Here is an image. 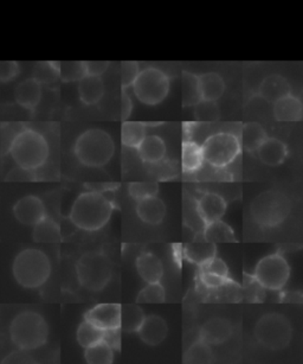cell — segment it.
Segmentation results:
<instances>
[{
	"mask_svg": "<svg viewBox=\"0 0 303 364\" xmlns=\"http://www.w3.org/2000/svg\"><path fill=\"white\" fill-rule=\"evenodd\" d=\"M114 204L102 193L88 191L76 198L70 211V220L77 228L97 232L111 220Z\"/></svg>",
	"mask_w": 303,
	"mask_h": 364,
	"instance_id": "1",
	"label": "cell"
},
{
	"mask_svg": "<svg viewBox=\"0 0 303 364\" xmlns=\"http://www.w3.org/2000/svg\"><path fill=\"white\" fill-rule=\"evenodd\" d=\"M49 154V144L43 134L24 127L12 140L8 154L19 168L36 171L47 163Z\"/></svg>",
	"mask_w": 303,
	"mask_h": 364,
	"instance_id": "2",
	"label": "cell"
},
{
	"mask_svg": "<svg viewBox=\"0 0 303 364\" xmlns=\"http://www.w3.org/2000/svg\"><path fill=\"white\" fill-rule=\"evenodd\" d=\"M9 332L13 346L23 351H31L45 346L49 325L38 312L23 311L12 319Z\"/></svg>",
	"mask_w": 303,
	"mask_h": 364,
	"instance_id": "3",
	"label": "cell"
},
{
	"mask_svg": "<svg viewBox=\"0 0 303 364\" xmlns=\"http://www.w3.org/2000/svg\"><path fill=\"white\" fill-rule=\"evenodd\" d=\"M12 274L24 289H40L50 278V260L42 250L26 248L15 257Z\"/></svg>",
	"mask_w": 303,
	"mask_h": 364,
	"instance_id": "4",
	"label": "cell"
},
{
	"mask_svg": "<svg viewBox=\"0 0 303 364\" xmlns=\"http://www.w3.org/2000/svg\"><path fill=\"white\" fill-rule=\"evenodd\" d=\"M74 154L81 164L101 168L114 156L115 144L104 129H88L76 140Z\"/></svg>",
	"mask_w": 303,
	"mask_h": 364,
	"instance_id": "5",
	"label": "cell"
},
{
	"mask_svg": "<svg viewBox=\"0 0 303 364\" xmlns=\"http://www.w3.org/2000/svg\"><path fill=\"white\" fill-rule=\"evenodd\" d=\"M292 204L285 193L268 190L260 193L250 205L253 221L263 228H274L288 218Z\"/></svg>",
	"mask_w": 303,
	"mask_h": 364,
	"instance_id": "6",
	"label": "cell"
},
{
	"mask_svg": "<svg viewBox=\"0 0 303 364\" xmlns=\"http://www.w3.org/2000/svg\"><path fill=\"white\" fill-rule=\"evenodd\" d=\"M76 274L79 285L89 291L97 292L104 289L111 282L113 264L106 254L101 252H88L83 254L77 261Z\"/></svg>",
	"mask_w": 303,
	"mask_h": 364,
	"instance_id": "7",
	"label": "cell"
},
{
	"mask_svg": "<svg viewBox=\"0 0 303 364\" xmlns=\"http://www.w3.org/2000/svg\"><path fill=\"white\" fill-rule=\"evenodd\" d=\"M253 335L265 349L278 351L287 348L292 341V324L283 314L271 312L257 321Z\"/></svg>",
	"mask_w": 303,
	"mask_h": 364,
	"instance_id": "8",
	"label": "cell"
},
{
	"mask_svg": "<svg viewBox=\"0 0 303 364\" xmlns=\"http://www.w3.org/2000/svg\"><path fill=\"white\" fill-rule=\"evenodd\" d=\"M136 97L147 106H157L166 99L170 92V77L155 67L140 70L133 83Z\"/></svg>",
	"mask_w": 303,
	"mask_h": 364,
	"instance_id": "9",
	"label": "cell"
},
{
	"mask_svg": "<svg viewBox=\"0 0 303 364\" xmlns=\"http://www.w3.org/2000/svg\"><path fill=\"white\" fill-rule=\"evenodd\" d=\"M202 150L204 161L214 168H225L238 157L242 145L235 134L221 132L209 136L202 145Z\"/></svg>",
	"mask_w": 303,
	"mask_h": 364,
	"instance_id": "10",
	"label": "cell"
},
{
	"mask_svg": "<svg viewBox=\"0 0 303 364\" xmlns=\"http://www.w3.org/2000/svg\"><path fill=\"white\" fill-rule=\"evenodd\" d=\"M253 277L264 289L280 291L288 282L290 267L281 254H270L257 264Z\"/></svg>",
	"mask_w": 303,
	"mask_h": 364,
	"instance_id": "11",
	"label": "cell"
},
{
	"mask_svg": "<svg viewBox=\"0 0 303 364\" xmlns=\"http://www.w3.org/2000/svg\"><path fill=\"white\" fill-rule=\"evenodd\" d=\"M13 215L22 225L33 227L47 216V210L40 197L28 195L17 200L13 205Z\"/></svg>",
	"mask_w": 303,
	"mask_h": 364,
	"instance_id": "12",
	"label": "cell"
},
{
	"mask_svg": "<svg viewBox=\"0 0 303 364\" xmlns=\"http://www.w3.org/2000/svg\"><path fill=\"white\" fill-rule=\"evenodd\" d=\"M120 304H100L87 312L84 319L97 325L102 330L120 328Z\"/></svg>",
	"mask_w": 303,
	"mask_h": 364,
	"instance_id": "13",
	"label": "cell"
},
{
	"mask_svg": "<svg viewBox=\"0 0 303 364\" xmlns=\"http://www.w3.org/2000/svg\"><path fill=\"white\" fill-rule=\"evenodd\" d=\"M232 325L224 318H212L205 321L200 328L199 339L209 346H219L231 338Z\"/></svg>",
	"mask_w": 303,
	"mask_h": 364,
	"instance_id": "14",
	"label": "cell"
},
{
	"mask_svg": "<svg viewBox=\"0 0 303 364\" xmlns=\"http://www.w3.org/2000/svg\"><path fill=\"white\" fill-rule=\"evenodd\" d=\"M197 213L204 225L221 220L226 211L224 198L214 193H205L197 200Z\"/></svg>",
	"mask_w": 303,
	"mask_h": 364,
	"instance_id": "15",
	"label": "cell"
},
{
	"mask_svg": "<svg viewBox=\"0 0 303 364\" xmlns=\"http://www.w3.org/2000/svg\"><path fill=\"white\" fill-rule=\"evenodd\" d=\"M167 324L164 318L159 316H148L143 319V324L138 330L140 338L147 346H159L161 342H164L166 336H167Z\"/></svg>",
	"mask_w": 303,
	"mask_h": 364,
	"instance_id": "16",
	"label": "cell"
},
{
	"mask_svg": "<svg viewBox=\"0 0 303 364\" xmlns=\"http://www.w3.org/2000/svg\"><path fill=\"white\" fill-rule=\"evenodd\" d=\"M42 95V85L35 77L26 79V81L19 83L15 90L16 102L31 112L35 111L40 105Z\"/></svg>",
	"mask_w": 303,
	"mask_h": 364,
	"instance_id": "17",
	"label": "cell"
},
{
	"mask_svg": "<svg viewBox=\"0 0 303 364\" xmlns=\"http://www.w3.org/2000/svg\"><path fill=\"white\" fill-rule=\"evenodd\" d=\"M136 214L147 225H160L166 215V205L159 197L150 196L138 200Z\"/></svg>",
	"mask_w": 303,
	"mask_h": 364,
	"instance_id": "18",
	"label": "cell"
},
{
	"mask_svg": "<svg viewBox=\"0 0 303 364\" xmlns=\"http://www.w3.org/2000/svg\"><path fill=\"white\" fill-rule=\"evenodd\" d=\"M258 94L264 100L274 104L282 97L292 94V88L283 76L270 75L267 76L260 83Z\"/></svg>",
	"mask_w": 303,
	"mask_h": 364,
	"instance_id": "19",
	"label": "cell"
},
{
	"mask_svg": "<svg viewBox=\"0 0 303 364\" xmlns=\"http://www.w3.org/2000/svg\"><path fill=\"white\" fill-rule=\"evenodd\" d=\"M274 115L278 122H301L303 117L302 102L299 97L289 94L274 102Z\"/></svg>",
	"mask_w": 303,
	"mask_h": 364,
	"instance_id": "20",
	"label": "cell"
},
{
	"mask_svg": "<svg viewBox=\"0 0 303 364\" xmlns=\"http://www.w3.org/2000/svg\"><path fill=\"white\" fill-rule=\"evenodd\" d=\"M136 269L143 282H158L164 277V266L160 259L152 253H143L136 259Z\"/></svg>",
	"mask_w": 303,
	"mask_h": 364,
	"instance_id": "21",
	"label": "cell"
},
{
	"mask_svg": "<svg viewBox=\"0 0 303 364\" xmlns=\"http://www.w3.org/2000/svg\"><path fill=\"white\" fill-rule=\"evenodd\" d=\"M258 157L263 164L269 166H278L285 161L288 156V149L285 143L276 138H267L260 149L257 150Z\"/></svg>",
	"mask_w": 303,
	"mask_h": 364,
	"instance_id": "22",
	"label": "cell"
},
{
	"mask_svg": "<svg viewBox=\"0 0 303 364\" xmlns=\"http://www.w3.org/2000/svg\"><path fill=\"white\" fill-rule=\"evenodd\" d=\"M141 161L148 164H158L166 156V144L160 136H146L136 149Z\"/></svg>",
	"mask_w": 303,
	"mask_h": 364,
	"instance_id": "23",
	"label": "cell"
},
{
	"mask_svg": "<svg viewBox=\"0 0 303 364\" xmlns=\"http://www.w3.org/2000/svg\"><path fill=\"white\" fill-rule=\"evenodd\" d=\"M79 99L87 106L100 102L104 95V83L101 76L86 75L79 81Z\"/></svg>",
	"mask_w": 303,
	"mask_h": 364,
	"instance_id": "24",
	"label": "cell"
},
{
	"mask_svg": "<svg viewBox=\"0 0 303 364\" xmlns=\"http://www.w3.org/2000/svg\"><path fill=\"white\" fill-rule=\"evenodd\" d=\"M184 257L186 260L197 266H203L210 261L212 257H217V247L216 243L207 242V241H194L187 243L184 247Z\"/></svg>",
	"mask_w": 303,
	"mask_h": 364,
	"instance_id": "25",
	"label": "cell"
},
{
	"mask_svg": "<svg viewBox=\"0 0 303 364\" xmlns=\"http://www.w3.org/2000/svg\"><path fill=\"white\" fill-rule=\"evenodd\" d=\"M202 100L217 101L224 93V80L217 73H205L198 76Z\"/></svg>",
	"mask_w": 303,
	"mask_h": 364,
	"instance_id": "26",
	"label": "cell"
},
{
	"mask_svg": "<svg viewBox=\"0 0 303 364\" xmlns=\"http://www.w3.org/2000/svg\"><path fill=\"white\" fill-rule=\"evenodd\" d=\"M203 237L204 241H207V242H237L235 232L232 230L231 227L221 220L204 225Z\"/></svg>",
	"mask_w": 303,
	"mask_h": 364,
	"instance_id": "27",
	"label": "cell"
},
{
	"mask_svg": "<svg viewBox=\"0 0 303 364\" xmlns=\"http://www.w3.org/2000/svg\"><path fill=\"white\" fill-rule=\"evenodd\" d=\"M33 241L38 243L60 242L62 239L61 228L57 222L45 216L33 225Z\"/></svg>",
	"mask_w": 303,
	"mask_h": 364,
	"instance_id": "28",
	"label": "cell"
},
{
	"mask_svg": "<svg viewBox=\"0 0 303 364\" xmlns=\"http://www.w3.org/2000/svg\"><path fill=\"white\" fill-rule=\"evenodd\" d=\"M267 138V132L260 124L248 122L243 126L242 136H241L239 141L248 152L253 154V152H257Z\"/></svg>",
	"mask_w": 303,
	"mask_h": 364,
	"instance_id": "29",
	"label": "cell"
},
{
	"mask_svg": "<svg viewBox=\"0 0 303 364\" xmlns=\"http://www.w3.org/2000/svg\"><path fill=\"white\" fill-rule=\"evenodd\" d=\"M143 309L138 304H125L121 305L120 314V328L126 333L138 332L145 319Z\"/></svg>",
	"mask_w": 303,
	"mask_h": 364,
	"instance_id": "30",
	"label": "cell"
},
{
	"mask_svg": "<svg viewBox=\"0 0 303 364\" xmlns=\"http://www.w3.org/2000/svg\"><path fill=\"white\" fill-rule=\"evenodd\" d=\"M204 163L203 150L196 141L185 140L182 143V166L184 172L192 173L202 168Z\"/></svg>",
	"mask_w": 303,
	"mask_h": 364,
	"instance_id": "31",
	"label": "cell"
},
{
	"mask_svg": "<svg viewBox=\"0 0 303 364\" xmlns=\"http://www.w3.org/2000/svg\"><path fill=\"white\" fill-rule=\"evenodd\" d=\"M146 124L136 122H125L121 127V141L125 146L138 149L146 134Z\"/></svg>",
	"mask_w": 303,
	"mask_h": 364,
	"instance_id": "32",
	"label": "cell"
},
{
	"mask_svg": "<svg viewBox=\"0 0 303 364\" xmlns=\"http://www.w3.org/2000/svg\"><path fill=\"white\" fill-rule=\"evenodd\" d=\"M202 100L198 75L192 73H182V105L185 107L194 106Z\"/></svg>",
	"mask_w": 303,
	"mask_h": 364,
	"instance_id": "33",
	"label": "cell"
},
{
	"mask_svg": "<svg viewBox=\"0 0 303 364\" xmlns=\"http://www.w3.org/2000/svg\"><path fill=\"white\" fill-rule=\"evenodd\" d=\"M104 332V330L97 328V325H94L93 323L84 319L77 328L76 337H77V342H79V346L86 349V348H89L94 344L102 342Z\"/></svg>",
	"mask_w": 303,
	"mask_h": 364,
	"instance_id": "34",
	"label": "cell"
},
{
	"mask_svg": "<svg viewBox=\"0 0 303 364\" xmlns=\"http://www.w3.org/2000/svg\"><path fill=\"white\" fill-rule=\"evenodd\" d=\"M84 358L89 364H111L114 360V351L104 342L86 348Z\"/></svg>",
	"mask_w": 303,
	"mask_h": 364,
	"instance_id": "35",
	"label": "cell"
},
{
	"mask_svg": "<svg viewBox=\"0 0 303 364\" xmlns=\"http://www.w3.org/2000/svg\"><path fill=\"white\" fill-rule=\"evenodd\" d=\"M214 360L211 346L203 341L193 343L184 355V363H210Z\"/></svg>",
	"mask_w": 303,
	"mask_h": 364,
	"instance_id": "36",
	"label": "cell"
},
{
	"mask_svg": "<svg viewBox=\"0 0 303 364\" xmlns=\"http://www.w3.org/2000/svg\"><path fill=\"white\" fill-rule=\"evenodd\" d=\"M166 300V291L160 282H148L136 298V303L139 304H161Z\"/></svg>",
	"mask_w": 303,
	"mask_h": 364,
	"instance_id": "37",
	"label": "cell"
},
{
	"mask_svg": "<svg viewBox=\"0 0 303 364\" xmlns=\"http://www.w3.org/2000/svg\"><path fill=\"white\" fill-rule=\"evenodd\" d=\"M221 117V111L216 101L200 100L194 105V118L199 122H217Z\"/></svg>",
	"mask_w": 303,
	"mask_h": 364,
	"instance_id": "38",
	"label": "cell"
},
{
	"mask_svg": "<svg viewBox=\"0 0 303 364\" xmlns=\"http://www.w3.org/2000/svg\"><path fill=\"white\" fill-rule=\"evenodd\" d=\"M243 294L249 303H262L265 298V289L257 282L253 275L244 273L243 278Z\"/></svg>",
	"mask_w": 303,
	"mask_h": 364,
	"instance_id": "39",
	"label": "cell"
},
{
	"mask_svg": "<svg viewBox=\"0 0 303 364\" xmlns=\"http://www.w3.org/2000/svg\"><path fill=\"white\" fill-rule=\"evenodd\" d=\"M86 76L83 62H60V77L65 82L79 81Z\"/></svg>",
	"mask_w": 303,
	"mask_h": 364,
	"instance_id": "40",
	"label": "cell"
},
{
	"mask_svg": "<svg viewBox=\"0 0 303 364\" xmlns=\"http://www.w3.org/2000/svg\"><path fill=\"white\" fill-rule=\"evenodd\" d=\"M35 79L43 85V83H53L60 77V62H47L40 63L37 67L35 73Z\"/></svg>",
	"mask_w": 303,
	"mask_h": 364,
	"instance_id": "41",
	"label": "cell"
},
{
	"mask_svg": "<svg viewBox=\"0 0 303 364\" xmlns=\"http://www.w3.org/2000/svg\"><path fill=\"white\" fill-rule=\"evenodd\" d=\"M159 186L157 182H134L128 186V193L136 200H143L146 197L157 196Z\"/></svg>",
	"mask_w": 303,
	"mask_h": 364,
	"instance_id": "42",
	"label": "cell"
},
{
	"mask_svg": "<svg viewBox=\"0 0 303 364\" xmlns=\"http://www.w3.org/2000/svg\"><path fill=\"white\" fill-rule=\"evenodd\" d=\"M139 63L136 61L122 62L121 65V85L122 90H127L133 86L136 77L139 75Z\"/></svg>",
	"mask_w": 303,
	"mask_h": 364,
	"instance_id": "43",
	"label": "cell"
},
{
	"mask_svg": "<svg viewBox=\"0 0 303 364\" xmlns=\"http://www.w3.org/2000/svg\"><path fill=\"white\" fill-rule=\"evenodd\" d=\"M26 126L19 124H6L1 127V154H9V149L11 146L12 140Z\"/></svg>",
	"mask_w": 303,
	"mask_h": 364,
	"instance_id": "44",
	"label": "cell"
},
{
	"mask_svg": "<svg viewBox=\"0 0 303 364\" xmlns=\"http://www.w3.org/2000/svg\"><path fill=\"white\" fill-rule=\"evenodd\" d=\"M199 282L205 289H221L223 286L228 285L233 280L231 278H224L221 275L199 271Z\"/></svg>",
	"mask_w": 303,
	"mask_h": 364,
	"instance_id": "45",
	"label": "cell"
},
{
	"mask_svg": "<svg viewBox=\"0 0 303 364\" xmlns=\"http://www.w3.org/2000/svg\"><path fill=\"white\" fill-rule=\"evenodd\" d=\"M199 271L221 275V277H224V278H230V272H228V266H226L224 261L218 257H212L210 261H207L206 264L200 266Z\"/></svg>",
	"mask_w": 303,
	"mask_h": 364,
	"instance_id": "46",
	"label": "cell"
},
{
	"mask_svg": "<svg viewBox=\"0 0 303 364\" xmlns=\"http://www.w3.org/2000/svg\"><path fill=\"white\" fill-rule=\"evenodd\" d=\"M102 342L106 343L113 351H120L121 349V328L104 330Z\"/></svg>",
	"mask_w": 303,
	"mask_h": 364,
	"instance_id": "47",
	"label": "cell"
},
{
	"mask_svg": "<svg viewBox=\"0 0 303 364\" xmlns=\"http://www.w3.org/2000/svg\"><path fill=\"white\" fill-rule=\"evenodd\" d=\"M84 72L86 75L89 76H102L109 68V62L108 61H86L83 62Z\"/></svg>",
	"mask_w": 303,
	"mask_h": 364,
	"instance_id": "48",
	"label": "cell"
},
{
	"mask_svg": "<svg viewBox=\"0 0 303 364\" xmlns=\"http://www.w3.org/2000/svg\"><path fill=\"white\" fill-rule=\"evenodd\" d=\"M33 172L31 170H26V168H13L10 171L8 176H6V181L9 182H24V181H33L36 178Z\"/></svg>",
	"mask_w": 303,
	"mask_h": 364,
	"instance_id": "49",
	"label": "cell"
},
{
	"mask_svg": "<svg viewBox=\"0 0 303 364\" xmlns=\"http://www.w3.org/2000/svg\"><path fill=\"white\" fill-rule=\"evenodd\" d=\"M19 67L16 62H8L5 63V67L0 68V79L4 82H8L18 75Z\"/></svg>",
	"mask_w": 303,
	"mask_h": 364,
	"instance_id": "50",
	"label": "cell"
},
{
	"mask_svg": "<svg viewBox=\"0 0 303 364\" xmlns=\"http://www.w3.org/2000/svg\"><path fill=\"white\" fill-rule=\"evenodd\" d=\"M133 111V102L132 99L129 97L128 94L126 92V90H122V97H121V119L123 122H126L129 118V115Z\"/></svg>",
	"mask_w": 303,
	"mask_h": 364,
	"instance_id": "51",
	"label": "cell"
}]
</instances>
